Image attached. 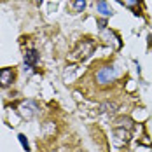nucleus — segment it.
Instances as JSON below:
<instances>
[{
    "label": "nucleus",
    "instance_id": "obj_4",
    "mask_svg": "<svg viewBox=\"0 0 152 152\" xmlns=\"http://www.w3.org/2000/svg\"><path fill=\"white\" fill-rule=\"evenodd\" d=\"M14 82V70L2 68L0 70V88H9Z\"/></svg>",
    "mask_w": 152,
    "mask_h": 152
},
{
    "label": "nucleus",
    "instance_id": "obj_8",
    "mask_svg": "<svg viewBox=\"0 0 152 152\" xmlns=\"http://www.w3.org/2000/svg\"><path fill=\"white\" fill-rule=\"evenodd\" d=\"M98 25H100V28L103 30V28L107 26V21H105V19H100V21H98Z\"/></svg>",
    "mask_w": 152,
    "mask_h": 152
},
{
    "label": "nucleus",
    "instance_id": "obj_6",
    "mask_svg": "<svg viewBox=\"0 0 152 152\" xmlns=\"http://www.w3.org/2000/svg\"><path fill=\"white\" fill-rule=\"evenodd\" d=\"M84 7H86V0H72V11H74V14L82 12Z\"/></svg>",
    "mask_w": 152,
    "mask_h": 152
},
{
    "label": "nucleus",
    "instance_id": "obj_2",
    "mask_svg": "<svg viewBox=\"0 0 152 152\" xmlns=\"http://www.w3.org/2000/svg\"><path fill=\"white\" fill-rule=\"evenodd\" d=\"M115 77H117V74H115V70L112 66H102L96 72V82L102 84V86L103 84H110V82L115 80Z\"/></svg>",
    "mask_w": 152,
    "mask_h": 152
},
{
    "label": "nucleus",
    "instance_id": "obj_7",
    "mask_svg": "<svg viewBox=\"0 0 152 152\" xmlns=\"http://www.w3.org/2000/svg\"><path fill=\"white\" fill-rule=\"evenodd\" d=\"M18 140H19V143L23 145V149H25V151H30V143H28V140H26V137H25V135H19V137H18Z\"/></svg>",
    "mask_w": 152,
    "mask_h": 152
},
{
    "label": "nucleus",
    "instance_id": "obj_1",
    "mask_svg": "<svg viewBox=\"0 0 152 152\" xmlns=\"http://www.w3.org/2000/svg\"><path fill=\"white\" fill-rule=\"evenodd\" d=\"M93 49H94V42L91 40H82V42H79V46L74 49V53H72V60H86L89 54L93 53Z\"/></svg>",
    "mask_w": 152,
    "mask_h": 152
},
{
    "label": "nucleus",
    "instance_id": "obj_3",
    "mask_svg": "<svg viewBox=\"0 0 152 152\" xmlns=\"http://www.w3.org/2000/svg\"><path fill=\"white\" fill-rule=\"evenodd\" d=\"M37 63H39V51L33 49V47L26 49V51H25V65H26L28 68H35Z\"/></svg>",
    "mask_w": 152,
    "mask_h": 152
},
{
    "label": "nucleus",
    "instance_id": "obj_5",
    "mask_svg": "<svg viewBox=\"0 0 152 152\" xmlns=\"http://www.w3.org/2000/svg\"><path fill=\"white\" fill-rule=\"evenodd\" d=\"M96 12H100L102 16H110L112 14V9L108 7V4L105 0H98L96 2Z\"/></svg>",
    "mask_w": 152,
    "mask_h": 152
},
{
    "label": "nucleus",
    "instance_id": "obj_9",
    "mask_svg": "<svg viewBox=\"0 0 152 152\" xmlns=\"http://www.w3.org/2000/svg\"><path fill=\"white\" fill-rule=\"evenodd\" d=\"M128 4H131V5H137L138 0H128Z\"/></svg>",
    "mask_w": 152,
    "mask_h": 152
}]
</instances>
